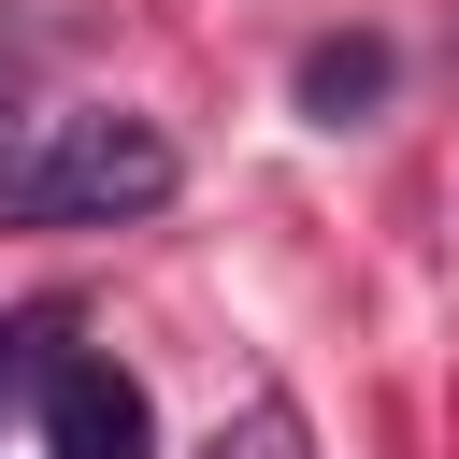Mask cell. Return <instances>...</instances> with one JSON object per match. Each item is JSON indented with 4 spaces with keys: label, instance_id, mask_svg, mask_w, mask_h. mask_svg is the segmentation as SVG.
<instances>
[{
    "label": "cell",
    "instance_id": "7a4b0ae2",
    "mask_svg": "<svg viewBox=\"0 0 459 459\" xmlns=\"http://www.w3.org/2000/svg\"><path fill=\"white\" fill-rule=\"evenodd\" d=\"M29 430H43V459H158L143 387H129L115 359H86V344H57V359L29 373Z\"/></svg>",
    "mask_w": 459,
    "mask_h": 459
},
{
    "label": "cell",
    "instance_id": "6da1fadb",
    "mask_svg": "<svg viewBox=\"0 0 459 459\" xmlns=\"http://www.w3.org/2000/svg\"><path fill=\"white\" fill-rule=\"evenodd\" d=\"M172 186H186V158L158 115H43L0 158V230H129Z\"/></svg>",
    "mask_w": 459,
    "mask_h": 459
},
{
    "label": "cell",
    "instance_id": "3957f363",
    "mask_svg": "<svg viewBox=\"0 0 459 459\" xmlns=\"http://www.w3.org/2000/svg\"><path fill=\"white\" fill-rule=\"evenodd\" d=\"M387 100V43H316L301 57V115L316 129H344V115H373Z\"/></svg>",
    "mask_w": 459,
    "mask_h": 459
},
{
    "label": "cell",
    "instance_id": "277c9868",
    "mask_svg": "<svg viewBox=\"0 0 459 459\" xmlns=\"http://www.w3.org/2000/svg\"><path fill=\"white\" fill-rule=\"evenodd\" d=\"M201 459H316V430H301V402H287V387H258L244 416H215V445H201Z\"/></svg>",
    "mask_w": 459,
    "mask_h": 459
}]
</instances>
